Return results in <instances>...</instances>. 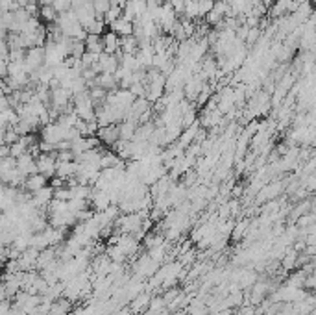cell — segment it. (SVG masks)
Here are the masks:
<instances>
[{"instance_id":"9c48e42d","label":"cell","mask_w":316,"mask_h":315,"mask_svg":"<svg viewBox=\"0 0 316 315\" xmlns=\"http://www.w3.org/2000/svg\"><path fill=\"white\" fill-rule=\"evenodd\" d=\"M48 184V178L43 174H39V172H35V174H30L24 178V184H23V189L28 191V193H33V191L41 189V187H45V185Z\"/></svg>"},{"instance_id":"7c38bea8","label":"cell","mask_w":316,"mask_h":315,"mask_svg":"<svg viewBox=\"0 0 316 315\" xmlns=\"http://www.w3.org/2000/svg\"><path fill=\"white\" fill-rule=\"evenodd\" d=\"M109 26H111V32H115L119 37L132 36V33H133V23H132V21H126L124 17L113 21Z\"/></svg>"},{"instance_id":"603a6c76","label":"cell","mask_w":316,"mask_h":315,"mask_svg":"<svg viewBox=\"0 0 316 315\" xmlns=\"http://www.w3.org/2000/svg\"><path fill=\"white\" fill-rule=\"evenodd\" d=\"M39 17H41L45 23L52 24V23H55L58 13H55V9L52 8L50 4H48V6H39Z\"/></svg>"},{"instance_id":"3957f363","label":"cell","mask_w":316,"mask_h":315,"mask_svg":"<svg viewBox=\"0 0 316 315\" xmlns=\"http://www.w3.org/2000/svg\"><path fill=\"white\" fill-rule=\"evenodd\" d=\"M35 165H37V172L43 176H46L50 180L52 176L55 174V165H58V160H55V152H39V156L35 157Z\"/></svg>"},{"instance_id":"8992f818","label":"cell","mask_w":316,"mask_h":315,"mask_svg":"<svg viewBox=\"0 0 316 315\" xmlns=\"http://www.w3.org/2000/svg\"><path fill=\"white\" fill-rule=\"evenodd\" d=\"M15 167L18 169V172L23 176H30L37 172V165H35V157L32 156L30 152L23 154L21 157L15 160Z\"/></svg>"},{"instance_id":"7402d4cb","label":"cell","mask_w":316,"mask_h":315,"mask_svg":"<svg viewBox=\"0 0 316 315\" xmlns=\"http://www.w3.org/2000/svg\"><path fill=\"white\" fill-rule=\"evenodd\" d=\"M111 2L109 0H95L92 2V9H95V15H97L98 21H104V15L107 13V9L111 8Z\"/></svg>"},{"instance_id":"e0dca14e","label":"cell","mask_w":316,"mask_h":315,"mask_svg":"<svg viewBox=\"0 0 316 315\" xmlns=\"http://www.w3.org/2000/svg\"><path fill=\"white\" fill-rule=\"evenodd\" d=\"M124 165V162L120 160L113 150H104L100 156V169H109V167H119Z\"/></svg>"},{"instance_id":"ac0fdd59","label":"cell","mask_w":316,"mask_h":315,"mask_svg":"<svg viewBox=\"0 0 316 315\" xmlns=\"http://www.w3.org/2000/svg\"><path fill=\"white\" fill-rule=\"evenodd\" d=\"M135 130H137V122H133V120H122L119 125V139L132 141L133 135H135Z\"/></svg>"},{"instance_id":"4316f807","label":"cell","mask_w":316,"mask_h":315,"mask_svg":"<svg viewBox=\"0 0 316 315\" xmlns=\"http://www.w3.org/2000/svg\"><path fill=\"white\" fill-rule=\"evenodd\" d=\"M52 8L55 9V13H65V11H69L70 6H72V0H52Z\"/></svg>"},{"instance_id":"484cf974","label":"cell","mask_w":316,"mask_h":315,"mask_svg":"<svg viewBox=\"0 0 316 315\" xmlns=\"http://www.w3.org/2000/svg\"><path fill=\"white\" fill-rule=\"evenodd\" d=\"M54 199H55V200H61V202H69V200L72 199L70 187L63 185V187H58V189H54Z\"/></svg>"},{"instance_id":"8fae6325","label":"cell","mask_w":316,"mask_h":315,"mask_svg":"<svg viewBox=\"0 0 316 315\" xmlns=\"http://www.w3.org/2000/svg\"><path fill=\"white\" fill-rule=\"evenodd\" d=\"M259 191H261L259 193V200H272L283 191V184L281 182H270V184L263 185Z\"/></svg>"},{"instance_id":"52a82bcc","label":"cell","mask_w":316,"mask_h":315,"mask_svg":"<svg viewBox=\"0 0 316 315\" xmlns=\"http://www.w3.org/2000/svg\"><path fill=\"white\" fill-rule=\"evenodd\" d=\"M76 172H78V162L76 160H72V162H58L54 176H60L63 180H69V178L76 176Z\"/></svg>"},{"instance_id":"83f0119b","label":"cell","mask_w":316,"mask_h":315,"mask_svg":"<svg viewBox=\"0 0 316 315\" xmlns=\"http://www.w3.org/2000/svg\"><path fill=\"white\" fill-rule=\"evenodd\" d=\"M259 37H261V30H259V28H250L244 43H248V45H255V43L259 41Z\"/></svg>"},{"instance_id":"277c9868","label":"cell","mask_w":316,"mask_h":315,"mask_svg":"<svg viewBox=\"0 0 316 315\" xmlns=\"http://www.w3.org/2000/svg\"><path fill=\"white\" fill-rule=\"evenodd\" d=\"M52 199H54V187H50V185L46 184L45 187H41V189L33 191L32 200H30V202L33 204V208L45 209L46 206L52 202Z\"/></svg>"},{"instance_id":"5bb4252c","label":"cell","mask_w":316,"mask_h":315,"mask_svg":"<svg viewBox=\"0 0 316 315\" xmlns=\"http://www.w3.org/2000/svg\"><path fill=\"white\" fill-rule=\"evenodd\" d=\"M150 299L152 296L148 295V293H139L135 299H132V313H135V315H139V313H144V311L148 310V304H150Z\"/></svg>"},{"instance_id":"d4e9b609","label":"cell","mask_w":316,"mask_h":315,"mask_svg":"<svg viewBox=\"0 0 316 315\" xmlns=\"http://www.w3.org/2000/svg\"><path fill=\"white\" fill-rule=\"evenodd\" d=\"M104 30H105V23L104 21H92L87 28H85V32L91 33V36H104Z\"/></svg>"},{"instance_id":"ba28073f","label":"cell","mask_w":316,"mask_h":315,"mask_svg":"<svg viewBox=\"0 0 316 315\" xmlns=\"http://www.w3.org/2000/svg\"><path fill=\"white\" fill-rule=\"evenodd\" d=\"M98 67H100V73L113 74L115 71L119 69V58L115 54H105V52H102V54L98 56Z\"/></svg>"},{"instance_id":"9a60e30c","label":"cell","mask_w":316,"mask_h":315,"mask_svg":"<svg viewBox=\"0 0 316 315\" xmlns=\"http://www.w3.org/2000/svg\"><path fill=\"white\" fill-rule=\"evenodd\" d=\"M95 82H97V85L98 87H102L104 91H115V89H119V83H117V80H115V76L113 74H109V73H100L95 78Z\"/></svg>"},{"instance_id":"6da1fadb","label":"cell","mask_w":316,"mask_h":315,"mask_svg":"<svg viewBox=\"0 0 316 315\" xmlns=\"http://www.w3.org/2000/svg\"><path fill=\"white\" fill-rule=\"evenodd\" d=\"M72 110L76 117L82 120H92L95 119V102L89 97V91H83L72 97Z\"/></svg>"},{"instance_id":"4fadbf2b","label":"cell","mask_w":316,"mask_h":315,"mask_svg":"<svg viewBox=\"0 0 316 315\" xmlns=\"http://www.w3.org/2000/svg\"><path fill=\"white\" fill-rule=\"evenodd\" d=\"M119 50L122 54H133L139 50V41L135 39V36H124V37H119Z\"/></svg>"},{"instance_id":"f546056e","label":"cell","mask_w":316,"mask_h":315,"mask_svg":"<svg viewBox=\"0 0 316 315\" xmlns=\"http://www.w3.org/2000/svg\"><path fill=\"white\" fill-rule=\"evenodd\" d=\"M24 11H26L28 15H30V17H39V4H37V2H32V0H30V2H28L26 6H24Z\"/></svg>"},{"instance_id":"5b68a950","label":"cell","mask_w":316,"mask_h":315,"mask_svg":"<svg viewBox=\"0 0 316 315\" xmlns=\"http://www.w3.org/2000/svg\"><path fill=\"white\" fill-rule=\"evenodd\" d=\"M97 137L100 143L113 147V143L119 141V125H107V126H98Z\"/></svg>"},{"instance_id":"cb8c5ba5","label":"cell","mask_w":316,"mask_h":315,"mask_svg":"<svg viewBox=\"0 0 316 315\" xmlns=\"http://www.w3.org/2000/svg\"><path fill=\"white\" fill-rule=\"evenodd\" d=\"M122 17V8L120 6H111L109 9H107V13L104 15V23L105 24H111L113 21H117V19Z\"/></svg>"},{"instance_id":"4dcf8cb0","label":"cell","mask_w":316,"mask_h":315,"mask_svg":"<svg viewBox=\"0 0 316 315\" xmlns=\"http://www.w3.org/2000/svg\"><path fill=\"white\" fill-rule=\"evenodd\" d=\"M8 156H9V145L0 143V160H2V157H8Z\"/></svg>"},{"instance_id":"1f68e13d","label":"cell","mask_w":316,"mask_h":315,"mask_svg":"<svg viewBox=\"0 0 316 315\" xmlns=\"http://www.w3.org/2000/svg\"><path fill=\"white\" fill-rule=\"evenodd\" d=\"M109 315H132V310H129V308H117V310L111 311Z\"/></svg>"},{"instance_id":"30bf717a","label":"cell","mask_w":316,"mask_h":315,"mask_svg":"<svg viewBox=\"0 0 316 315\" xmlns=\"http://www.w3.org/2000/svg\"><path fill=\"white\" fill-rule=\"evenodd\" d=\"M72 301L69 299H65V296H60V299H55L54 302L50 304V311L48 315H70L72 311Z\"/></svg>"},{"instance_id":"f1b7e54d","label":"cell","mask_w":316,"mask_h":315,"mask_svg":"<svg viewBox=\"0 0 316 315\" xmlns=\"http://www.w3.org/2000/svg\"><path fill=\"white\" fill-rule=\"evenodd\" d=\"M18 137H21V135L15 132L13 126H11V128H6V132H4V143L6 145H13L15 141H18Z\"/></svg>"},{"instance_id":"7a4b0ae2","label":"cell","mask_w":316,"mask_h":315,"mask_svg":"<svg viewBox=\"0 0 316 315\" xmlns=\"http://www.w3.org/2000/svg\"><path fill=\"white\" fill-rule=\"evenodd\" d=\"M24 69L32 76L45 65V46H32L24 52Z\"/></svg>"},{"instance_id":"ffe728a7","label":"cell","mask_w":316,"mask_h":315,"mask_svg":"<svg viewBox=\"0 0 316 315\" xmlns=\"http://www.w3.org/2000/svg\"><path fill=\"white\" fill-rule=\"evenodd\" d=\"M298 250L296 249H289L287 252H285L283 256V261H281V267L287 269V271H292V269H296V259H298Z\"/></svg>"},{"instance_id":"d6986e66","label":"cell","mask_w":316,"mask_h":315,"mask_svg":"<svg viewBox=\"0 0 316 315\" xmlns=\"http://www.w3.org/2000/svg\"><path fill=\"white\" fill-rule=\"evenodd\" d=\"M85 52H91V54H102L104 48H102V36H91L87 33V39H85Z\"/></svg>"},{"instance_id":"44dd1931","label":"cell","mask_w":316,"mask_h":315,"mask_svg":"<svg viewBox=\"0 0 316 315\" xmlns=\"http://www.w3.org/2000/svg\"><path fill=\"white\" fill-rule=\"evenodd\" d=\"M248 228H250V221L244 219V221H238L237 224H233V230H231V236L235 241L243 239L244 236H248Z\"/></svg>"},{"instance_id":"2e32d148","label":"cell","mask_w":316,"mask_h":315,"mask_svg":"<svg viewBox=\"0 0 316 315\" xmlns=\"http://www.w3.org/2000/svg\"><path fill=\"white\" fill-rule=\"evenodd\" d=\"M102 48L105 54H115L119 50V36L115 32H107L102 36Z\"/></svg>"}]
</instances>
